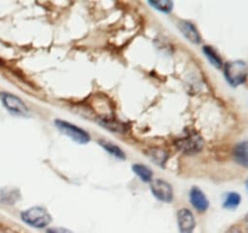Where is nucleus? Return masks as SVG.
Segmentation results:
<instances>
[{"label": "nucleus", "instance_id": "f257e3e1", "mask_svg": "<svg viewBox=\"0 0 248 233\" xmlns=\"http://www.w3.org/2000/svg\"><path fill=\"white\" fill-rule=\"evenodd\" d=\"M223 69H224L225 79L232 86H239L247 80L248 66L245 61H230L225 63Z\"/></svg>", "mask_w": 248, "mask_h": 233}, {"label": "nucleus", "instance_id": "f03ea898", "mask_svg": "<svg viewBox=\"0 0 248 233\" xmlns=\"http://www.w3.org/2000/svg\"><path fill=\"white\" fill-rule=\"evenodd\" d=\"M21 217L23 222L34 228H45L51 223L50 213L44 206H33L22 211Z\"/></svg>", "mask_w": 248, "mask_h": 233}, {"label": "nucleus", "instance_id": "7ed1b4c3", "mask_svg": "<svg viewBox=\"0 0 248 233\" xmlns=\"http://www.w3.org/2000/svg\"><path fill=\"white\" fill-rule=\"evenodd\" d=\"M55 125L57 126V129L61 133H63L65 136H68V137L72 138L77 143H80V145H85V143L90 142V140H91V136H90V133L86 130L69 123V121L56 119Z\"/></svg>", "mask_w": 248, "mask_h": 233}, {"label": "nucleus", "instance_id": "20e7f679", "mask_svg": "<svg viewBox=\"0 0 248 233\" xmlns=\"http://www.w3.org/2000/svg\"><path fill=\"white\" fill-rule=\"evenodd\" d=\"M0 100L7 111L11 112L15 116H28L29 109L23 101L16 95L11 92H0Z\"/></svg>", "mask_w": 248, "mask_h": 233}, {"label": "nucleus", "instance_id": "39448f33", "mask_svg": "<svg viewBox=\"0 0 248 233\" xmlns=\"http://www.w3.org/2000/svg\"><path fill=\"white\" fill-rule=\"evenodd\" d=\"M150 191L154 194L155 198L161 201H165V203H171L174 198L173 187L166 180H153L150 182Z\"/></svg>", "mask_w": 248, "mask_h": 233}, {"label": "nucleus", "instance_id": "423d86ee", "mask_svg": "<svg viewBox=\"0 0 248 233\" xmlns=\"http://www.w3.org/2000/svg\"><path fill=\"white\" fill-rule=\"evenodd\" d=\"M176 146L182 152L194 154V153H198L202 150L203 140L198 133H189V135L179 138L176 142Z\"/></svg>", "mask_w": 248, "mask_h": 233}, {"label": "nucleus", "instance_id": "0eeeda50", "mask_svg": "<svg viewBox=\"0 0 248 233\" xmlns=\"http://www.w3.org/2000/svg\"><path fill=\"white\" fill-rule=\"evenodd\" d=\"M177 221H178V227L181 233H193V231L196 227L195 216L186 208L179 209L178 213H177Z\"/></svg>", "mask_w": 248, "mask_h": 233}, {"label": "nucleus", "instance_id": "6e6552de", "mask_svg": "<svg viewBox=\"0 0 248 233\" xmlns=\"http://www.w3.org/2000/svg\"><path fill=\"white\" fill-rule=\"evenodd\" d=\"M189 201L191 205L199 211V213H205L210 208V201H208L206 194L198 187H193L189 192Z\"/></svg>", "mask_w": 248, "mask_h": 233}, {"label": "nucleus", "instance_id": "1a4fd4ad", "mask_svg": "<svg viewBox=\"0 0 248 233\" xmlns=\"http://www.w3.org/2000/svg\"><path fill=\"white\" fill-rule=\"evenodd\" d=\"M178 28L181 31V33L188 39L189 41L194 44H200L201 43V35L199 33V31L196 29V27L194 26L191 22L189 21H181L178 23Z\"/></svg>", "mask_w": 248, "mask_h": 233}, {"label": "nucleus", "instance_id": "9d476101", "mask_svg": "<svg viewBox=\"0 0 248 233\" xmlns=\"http://www.w3.org/2000/svg\"><path fill=\"white\" fill-rule=\"evenodd\" d=\"M232 155L237 164L244 167H248V141L237 143L232 150Z\"/></svg>", "mask_w": 248, "mask_h": 233}, {"label": "nucleus", "instance_id": "9b49d317", "mask_svg": "<svg viewBox=\"0 0 248 233\" xmlns=\"http://www.w3.org/2000/svg\"><path fill=\"white\" fill-rule=\"evenodd\" d=\"M147 155L150 158V160L155 163L159 166H164L167 162V152L162 148H150L147 150Z\"/></svg>", "mask_w": 248, "mask_h": 233}, {"label": "nucleus", "instance_id": "f8f14e48", "mask_svg": "<svg viewBox=\"0 0 248 233\" xmlns=\"http://www.w3.org/2000/svg\"><path fill=\"white\" fill-rule=\"evenodd\" d=\"M98 143L101 145V147L103 148V150H106L107 152H108L109 154L113 155V157L119 158V159H125L126 158L125 152H124L118 145H115V143L109 142V141H106V140H99Z\"/></svg>", "mask_w": 248, "mask_h": 233}, {"label": "nucleus", "instance_id": "ddd939ff", "mask_svg": "<svg viewBox=\"0 0 248 233\" xmlns=\"http://www.w3.org/2000/svg\"><path fill=\"white\" fill-rule=\"evenodd\" d=\"M132 171L140 177L142 181L144 182H152L153 181V171L150 167L145 166L143 164H133Z\"/></svg>", "mask_w": 248, "mask_h": 233}, {"label": "nucleus", "instance_id": "4468645a", "mask_svg": "<svg viewBox=\"0 0 248 233\" xmlns=\"http://www.w3.org/2000/svg\"><path fill=\"white\" fill-rule=\"evenodd\" d=\"M203 52H205V55L207 56L208 61H210L213 66H216L217 68L223 67L222 57L218 55V52L215 50V49L211 48V46H203Z\"/></svg>", "mask_w": 248, "mask_h": 233}, {"label": "nucleus", "instance_id": "2eb2a0df", "mask_svg": "<svg viewBox=\"0 0 248 233\" xmlns=\"http://www.w3.org/2000/svg\"><path fill=\"white\" fill-rule=\"evenodd\" d=\"M240 203H241V196L236 192H230L225 196L223 206L225 209H236L240 205Z\"/></svg>", "mask_w": 248, "mask_h": 233}, {"label": "nucleus", "instance_id": "dca6fc26", "mask_svg": "<svg viewBox=\"0 0 248 233\" xmlns=\"http://www.w3.org/2000/svg\"><path fill=\"white\" fill-rule=\"evenodd\" d=\"M150 6L155 7L157 11L161 12H171L172 9H173V2L172 1H150Z\"/></svg>", "mask_w": 248, "mask_h": 233}, {"label": "nucleus", "instance_id": "f3484780", "mask_svg": "<svg viewBox=\"0 0 248 233\" xmlns=\"http://www.w3.org/2000/svg\"><path fill=\"white\" fill-rule=\"evenodd\" d=\"M101 124L103 125V128L110 129L113 131H124V125L119 123V121H113L110 119H104L103 121H101Z\"/></svg>", "mask_w": 248, "mask_h": 233}, {"label": "nucleus", "instance_id": "a211bd4d", "mask_svg": "<svg viewBox=\"0 0 248 233\" xmlns=\"http://www.w3.org/2000/svg\"><path fill=\"white\" fill-rule=\"evenodd\" d=\"M46 233H73L72 231L67 230V228H62V227H52V228H48L46 231Z\"/></svg>", "mask_w": 248, "mask_h": 233}, {"label": "nucleus", "instance_id": "6ab92c4d", "mask_svg": "<svg viewBox=\"0 0 248 233\" xmlns=\"http://www.w3.org/2000/svg\"><path fill=\"white\" fill-rule=\"evenodd\" d=\"M227 233H241V231H240L239 228H236V227H232V228H230V230L228 231Z\"/></svg>", "mask_w": 248, "mask_h": 233}, {"label": "nucleus", "instance_id": "aec40b11", "mask_svg": "<svg viewBox=\"0 0 248 233\" xmlns=\"http://www.w3.org/2000/svg\"><path fill=\"white\" fill-rule=\"evenodd\" d=\"M246 222H247V226H248V216H247V218H246Z\"/></svg>", "mask_w": 248, "mask_h": 233}]
</instances>
